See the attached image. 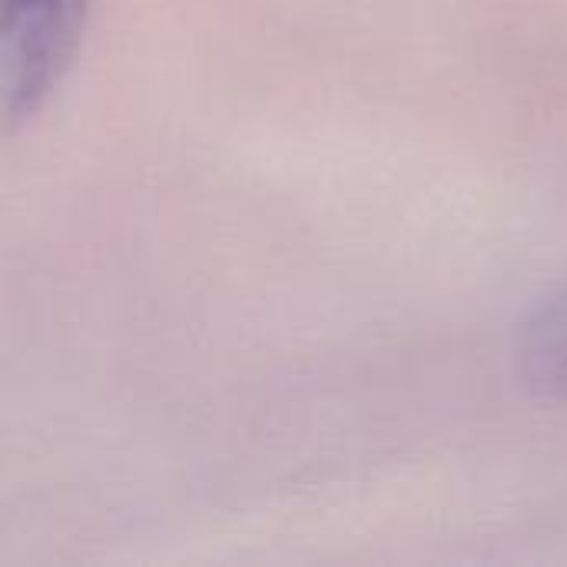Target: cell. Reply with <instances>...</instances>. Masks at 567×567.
<instances>
[{"mask_svg":"<svg viewBox=\"0 0 567 567\" xmlns=\"http://www.w3.org/2000/svg\"><path fill=\"white\" fill-rule=\"evenodd\" d=\"M96 0H0V116L30 126L66 80Z\"/></svg>","mask_w":567,"mask_h":567,"instance_id":"obj_1","label":"cell"},{"mask_svg":"<svg viewBox=\"0 0 567 567\" xmlns=\"http://www.w3.org/2000/svg\"><path fill=\"white\" fill-rule=\"evenodd\" d=\"M512 369L532 399L567 412V286L522 316L512 336Z\"/></svg>","mask_w":567,"mask_h":567,"instance_id":"obj_2","label":"cell"}]
</instances>
